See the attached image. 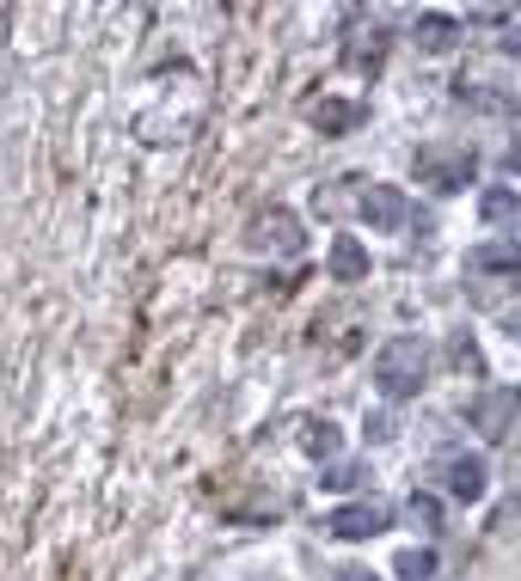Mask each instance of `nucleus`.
I'll use <instances>...</instances> for the list:
<instances>
[{"instance_id":"obj_15","label":"nucleus","mask_w":521,"mask_h":581,"mask_svg":"<svg viewBox=\"0 0 521 581\" xmlns=\"http://www.w3.org/2000/svg\"><path fill=\"white\" fill-rule=\"evenodd\" d=\"M405 520H411L417 532H436V520H441V503L429 496V489H417L411 503H405Z\"/></svg>"},{"instance_id":"obj_16","label":"nucleus","mask_w":521,"mask_h":581,"mask_svg":"<svg viewBox=\"0 0 521 581\" xmlns=\"http://www.w3.org/2000/svg\"><path fill=\"white\" fill-rule=\"evenodd\" d=\"M301 447H308L313 459H332V453H337V429H332V423H325V416H320V423H308V435H301Z\"/></svg>"},{"instance_id":"obj_13","label":"nucleus","mask_w":521,"mask_h":581,"mask_svg":"<svg viewBox=\"0 0 521 581\" xmlns=\"http://www.w3.org/2000/svg\"><path fill=\"white\" fill-rule=\"evenodd\" d=\"M393 575H399V581H436V551H429V545H424V551H417V545H411V551H399V557H393Z\"/></svg>"},{"instance_id":"obj_12","label":"nucleus","mask_w":521,"mask_h":581,"mask_svg":"<svg viewBox=\"0 0 521 581\" xmlns=\"http://www.w3.org/2000/svg\"><path fill=\"white\" fill-rule=\"evenodd\" d=\"M308 123L320 135H350L362 123V110L356 105H344V98H320V105H308Z\"/></svg>"},{"instance_id":"obj_9","label":"nucleus","mask_w":521,"mask_h":581,"mask_svg":"<svg viewBox=\"0 0 521 581\" xmlns=\"http://www.w3.org/2000/svg\"><path fill=\"white\" fill-rule=\"evenodd\" d=\"M411 43H417L424 55H448V50L460 43V19H448V13H417Z\"/></svg>"},{"instance_id":"obj_10","label":"nucleus","mask_w":521,"mask_h":581,"mask_svg":"<svg viewBox=\"0 0 521 581\" xmlns=\"http://www.w3.org/2000/svg\"><path fill=\"white\" fill-rule=\"evenodd\" d=\"M325 270H332V282H368V252H362V239L337 233V239H332V257H325Z\"/></svg>"},{"instance_id":"obj_19","label":"nucleus","mask_w":521,"mask_h":581,"mask_svg":"<svg viewBox=\"0 0 521 581\" xmlns=\"http://www.w3.org/2000/svg\"><path fill=\"white\" fill-rule=\"evenodd\" d=\"M368 441H393V423H387V416H368Z\"/></svg>"},{"instance_id":"obj_7","label":"nucleus","mask_w":521,"mask_h":581,"mask_svg":"<svg viewBox=\"0 0 521 581\" xmlns=\"http://www.w3.org/2000/svg\"><path fill=\"white\" fill-rule=\"evenodd\" d=\"M252 245H270V252H301V221L289 209H270L252 221Z\"/></svg>"},{"instance_id":"obj_20","label":"nucleus","mask_w":521,"mask_h":581,"mask_svg":"<svg viewBox=\"0 0 521 581\" xmlns=\"http://www.w3.org/2000/svg\"><path fill=\"white\" fill-rule=\"evenodd\" d=\"M337 581H381V575H368V569H337Z\"/></svg>"},{"instance_id":"obj_5","label":"nucleus","mask_w":521,"mask_h":581,"mask_svg":"<svg viewBox=\"0 0 521 581\" xmlns=\"http://www.w3.org/2000/svg\"><path fill=\"white\" fill-rule=\"evenodd\" d=\"M484 484H491V477H484L479 453H448V459H441V489H448L455 503H479Z\"/></svg>"},{"instance_id":"obj_2","label":"nucleus","mask_w":521,"mask_h":581,"mask_svg":"<svg viewBox=\"0 0 521 581\" xmlns=\"http://www.w3.org/2000/svg\"><path fill=\"white\" fill-rule=\"evenodd\" d=\"M417 178L429 190H467L479 178V154L472 147H424L417 154Z\"/></svg>"},{"instance_id":"obj_17","label":"nucleus","mask_w":521,"mask_h":581,"mask_svg":"<svg viewBox=\"0 0 521 581\" xmlns=\"http://www.w3.org/2000/svg\"><path fill=\"white\" fill-rule=\"evenodd\" d=\"M320 484H325V489H356V484H362V472H356V465H332V472H325Z\"/></svg>"},{"instance_id":"obj_4","label":"nucleus","mask_w":521,"mask_h":581,"mask_svg":"<svg viewBox=\"0 0 521 581\" xmlns=\"http://www.w3.org/2000/svg\"><path fill=\"white\" fill-rule=\"evenodd\" d=\"M356 214H362L368 233H399L405 214H411V202H405L399 184H362L356 190Z\"/></svg>"},{"instance_id":"obj_1","label":"nucleus","mask_w":521,"mask_h":581,"mask_svg":"<svg viewBox=\"0 0 521 581\" xmlns=\"http://www.w3.org/2000/svg\"><path fill=\"white\" fill-rule=\"evenodd\" d=\"M424 380H429V344L424 337H393V344L375 356V392L387 398V404L417 398Z\"/></svg>"},{"instance_id":"obj_6","label":"nucleus","mask_w":521,"mask_h":581,"mask_svg":"<svg viewBox=\"0 0 521 581\" xmlns=\"http://www.w3.org/2000/svg\"><path fill=\"white\" fill-rule=\"evenodd\" d=\"M467 270L472 276H503V282H521V245L515 239H491V245H472L467 252Z\"/></svg>"},{"instance_id":"obj_18","label":"nucleus","mask_w":521,"mask_h":581,"mask_svg":"<svg viewBox=\"0 0 521 581\" xmlns=\"http://www.w3.org/2000/svg\"><path fill=\"white\" fill-rule=\"evenodd\" d=\"M448 356H455V368L479 373V349H472V337H455V349H448Z\"/></svg>"},{"instance_id":"obj_14","label":"nucleus","mask_w":521,"mask_h":581,"mask_svg":"<svg viewBox=\"0 0 521 581\" xmlns=\"http://www.w3.org/2000/svg\"><path fill=\"white\" fill-rule=\"evenodd\" d=\"M381 50H387V38H381V31H362V38L344 50V62L350 67H381Z\"/></svg>"},{"instance_id":"obj_11","label":"nucleus","mask_w":521,"mask_h":581,"mask_svg":"<svg viewBox=\"0 0 521 581\" xmlns=\"http://www.w3.org/2000/svg\"><path fill=\"white\" fill-rule=\"evenodd\" d=\"M479 214H484L491 226H509V239H515V233H521V190H503V184L484 190V197H479Z\"/></svg>"},{"instance_id":"obj_3","label":"nucleus","mask_w":521,"mask_h":581,"mask_svg":"<svg viewBox=\"0 0 521 581\" xmlns=\"http://www.w3.org/2000/svg\"><path fill=\"white\" fill-rule=\"evenodd\" d=\"M387 520H393L387 503L362 496V503L332 508V515H325V532H332V539H344V545H362V539H375V532H387Z\"/></svg>"},{"instance_id":"obj_8","label":"nucleus","mask_w":521,"mask_h":581,"mask_svg":"<svg viewBox=\"0 0 521 581\" xmlns=\"http://www.w3.org/2000/svg\"><path fill=\"white\" fill-rule=\"evenodd\" d=\"M515 410H521L515 392H484L479 404H472V429H484L491 441H503L509 423H515Z\"/></svg>"}]
</instances>
